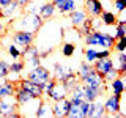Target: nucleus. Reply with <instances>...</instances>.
Returning a JSON list of instances; mask_svg holds the SVG:
<instances>
[{"mask_svg": "<svg viewBox=\"0 0 126 118\" xmlns=\"http://www.w3.org/2000/svg\"><path fill=\"white\" fill-rule=\"evenodd\" d=\"M11 25L17 30H27V31H39L44 25V19L39 16V13H25L17 19L16 22H11Z\"/></svg>", "mask_w": 126, "mask_h": 118, "instance_id": "1", "label": "nucleus"}, {"mask_svg": "<svg viewBox=\"0 0 126 118\" xmlns=\"http://www.w3.org/2000/svg\"><path fill=\"white\" fill-rule=\"evenodd\" d=\"M85 44L87 46H101L102 49H113L115 36H112L110 33H102V31L93 30L90 35L85 36Z\"/></svg>", "mask_w": 126, "mask_h": 118, "instance_id": "2", "label": "nucleus"}, {"mask_svg": "<svg viewBox=\"0 0 126 118\" xmlns=\"http://www.w3.org/2000/svg\"><path fill=\"white\" fill-rule=\"evenodd\" d=\"M11 98L13 96H6V98H2L0 99V115L2 117H8V118H17V117H21V113L17 112L19 110V104H17V101H16V98H14V101H11Z\"/></svg>", "mask_w": 126, "mask_h": 118, "instance_id": "3", "label": "nucleus"}, {"mask_svg": "<svg viewBox=\"0 0 126 118\" xmlns=\"http://www.w3.org/2000/svg\"><path fill=\"white\" fill-rule=\"evenodd\" d=\"M35 38H36V33H35V31L16 30L14 33H13V36H11V41H13L16 46H19V47H22V49H25L27 46L33 44Z\"/></svg>", "mask_w": 126, "mask_h": 118, "instance_id": "4", "label": "nucleus"}, {"mask_svg": "<svg viewBox=\"0 0 126 118\" xmlns=\"http://www.w3.org/2000/svg\"><path fill=\"white\" fill-rule=\"evenodd\" d=\"M27 77L30 79V80H33L35 84H38L39 87H43L44 88L46 87V82L50 79V71L44 68V66H35L32 71H29V74H27Z\"/></svg>", "mask_w": 126, "mask_h": 118, "instance_id": "5", "label": "nucleus"}, {"mask_svg": "<svg viewBox=\"0 0 126 118\" xmlns=\"http://www.w3.org/2000/svg\"><path fill=\"white\" fill-rule=\"evenodd\" d=\"M82 84H85V85L92 87V88H96V90H99V91L104 93L107 80H106V77L102 76V74H99L96 69H93L92 73L88 74V77H85L84 80H82Z\"/></svg>", "mask_w": 126, "mask_h": 118, "instance_id": "6", "label": "nucleus"}, {"mask_svg": "<svg viewBox=\"0 0 126 118\" xmlns=\"http://www.w3.org/2000/svg\"><path fill=\"white\" fill-rule=\"evenodd\" d=\"M17 85L22 87V88L27 90V91H30L35 98H38V99H41V98L44 96V88L39 87L38 84H35L33 80H30L29 77H27V79H21V80L17 82Z\"/></svg>", "mask_w": 126, "mask_h": 118, "instance_id": "7", "label": "nucleus"}, {"mask_svg": "<svg viewBox=\"0 0 126 118\" xmlns=\"http://www.w3.org/2000/svg\"><path fill=\"white\" fill-rule=\"evenodd\" d=\"M69 94V91L66 90V87L63 82L60 80H57V84H55V87L52 90H50L49 93H47V99H50V101H62V99H65L66 96Z\"/></svg>", "mask_w": 126, "mask_h": 118, "instance_id": "8", "label": "nucleus"}, {"mask_svg": "<svg viewBox=\"0 0 126 118\" xmlns=\"http://www.w3.org/2000/svg\"><path fill=\"white\" fill-rule=\"evenodd\" d=\"M71 109V99L69 98H65L62 101H55L52 104V112H54V117H68V112Z\"/></svg>", "mask_w": 126, "mask_h": 118, "instance_id": "9", "label": "nucleus"}, {"mask_svg": "<svg viewBox=\"0 0 126 118\" xmlns=\"http://www.w3.org/2000/svg\"><path fill=\"white\" fill-rule=\"evenodd\" d=\"M84 3H85V11L92 17H99L102 11H104L101 0H84Z\"/></svg>", "mask_w": 126, "mask_h": 118, "instance_id": "10", "label": "nucleus"}, {"mask_svg": "<svg viewBox=\"0 0 126 118\" xmlns=\"http://www.w3.org/2000/svg\"><path fill=\"white\" fill-rule=\"evenodd\" d=\"M120 99H121V94H112V96H109L107 99L104 102V107H106V112H107V115H113L115 117V113L120 112Z\"/></svg>", "mask_w": 126, "mask_h": 118, "instance_id": "11", "label": "nucleus"}, {"mask_svg": "<svg viewBox=\"0 0 126 118\" xmlns=\"http://www.w3.org/2000/svg\"><path fill=\"white\" fill-rule=\"evenodd\" d=\"M93 68L96 69L99 74H102V76L106 77V74H107L109 71L113 68V60H112L110 57H106V58H98V60L93 63Z\"/></svg>", "mask_w": 126, "mask_h": 118, "instance_id": "12", "label": "nucleus"}, {"mask_svg": "<svg viewBox=\"0 0 126 118\" xmlns=\"http://www.w3.org/2000/svg\"><path fill=\"white\" fill-rule=\"evenodd\" d=\"M74 71L69 68V66H65L62 65V63H55L54 65V79H57V80L63 82L65 79H68L69 76H73Z\"/></svg>", "mask_w": 126, "mask_h": 118, "instance_id": "13", "label": "nucleus"}, {"mask_svg": "<svg viewBox=\"0 0 126 118\" xmlns=\"http://www.w3.org/2000/svg\"><path fill=\"white\" fill-rule=\"evenodd\" d=\"M14 98H16V101H17V104H19V105H25V104H29V102H32V101L38 99V98H35L30 91L24 90L22 87H19V85H17V88H16Z\"/></svg>", "mask_w": 126, "mask_h": 118, "instance_id": "14", "label": "nucleus"}, {"mask_svg": "<svg viewBox=\"0 0 126 118\" xmlns=\"http://www.w3.org/2000/svg\"><path fill=\"white\" fill-rule=\"evenodd\" d=\"M87 17H88V13H87L85 10H74V11L69 13V21L74 27H77V29L87 21Z\"/></svg>", "mask_w": 126, "mask_h": 118, "instance_id": "15", "label": "nucleus"}, {"mask_svg": "<svg viewBox=\"0 0 126 118\" xmlns=\"http://www.w3.org/2000/svg\"><path fill=\"white\" fill-rule=\"evenodd\" d=\"M54 112H52V105L47 99H39L38 102V109L35 112V117H52Z\"/></svg>", "mask_w": 126, "mask_h": 118, "instance_id": "16", "label": "nucleus"}, {"mask_svg": "<svg viewBox=\"0 0 126 118\" xmlns=\"http://www.w3.org/2000/svg\"><path fill=\"white\" fill-rule=\"evenodd\" d=\"M57 6V10L62 14H69L71 11L76 10V2L74 0H52Z\"/></svg>", "mask_w": 126, "mask_h": 118, "instance_id": "17", "label": "nucleus"}, {"mask_svg": "<svg viewBox=\"0 0 126 118\" xmlns=\"http://www.w3.org/2000/svg\"><path fill=\"white\" fill-rule=\"evenodd\" d=\"M17 82H11V80H5L3 84H0V99L6 96H14L16 88H17Z\"/></svg>", "mask_w": 126, "mask_h": 118, "instance_id": "18", "label": "nucleus"}, {"mask_svg": "<svg viewBox=\"0 0 126 118\" xmlns=\"http://www.w3.org/2000/svg\"><path fill=\"white\" fill-rule=\"evenodd\" d=\"M55 10H57L55 3H54V2H47V3H44V5L39 8L38 13H39V16H41L44 21H49V19H52V17H54Z\"/></svg>", "mask_w": 126, "mask_h": 118, "instance_id": "19", "label": "nucleus"}, {"mask_svg": "<svg viewBox=\"0 0 126 118\" xmlns=\"http://www.w3.org/2000/svg\"><path fill=\"white\" fill-rule=\"evenodd\" d=\"M71 96H69V99L73 101V102H82V101H85V90H84V84H79L76 88L73 90V91L69 93Z\"/></svg>", "mask_w": 126, "mask_h": 118, "instance_id": "20", "label": "nucleus"}, {"mask_svg": "<svg viewBox=\"0 0 126 118\" xmlns=\"http://www.w3.org/2000/svg\"><path fill=\"white\" fill-rule=\"evenodd\" d=\"M21 5L17 3V0H14L13 3H10L8 6L3 8V17H14V14H17L21 11Z\"/></svg>", "mask_w": 126, "mask_h": 118, "instance_id": "21", "label": "nucleus"}, {"mask_svg": "<svg viewBox=\"0 0 126 118\" xmlns=\"http://www.w3.org/2000/svg\"><path fill=\"white\" fill-rule=\"evenodd\" d=\"M101 21L104 25H109V27H115L117 25V22H118V19H117V16L112 13V11H102V14H101Z\"/></svg>", "mask_w": 126, "mask_h": 118, "instance_id": "22", "label": "nucleus"}, {"mask_svg": "<svg viewBox=\"0 0 126 118\" xmlns=\"http://www.w3.org/2000/svg\"><path fill=\"white\" fill-rule=\"evenodd\" d=\"M84 90H85V101H90V102H94L98 99V96L102 94V91H99L96 88H92V87H88L85 84H84Z\"/></svg>", "mask_w": 126, "mask_h": 118, "instance_id": "23", "label": "nucleus"}, {"mask_svg": "<svg viewBox=\"0 0 126 118\" xmlns=\"http://www.w3.org/2000/svg\"><path fill=\"white\" fill-rule=\"evenodd\" d=\"M110 88H112L113 94H123L125 93V82L121 79V76H118L117 79H113L110 82Z\"/></svg>", "mask_w": 126, "mask_h": 118, "instance_id": "24", "label": "nucleus"}, {"mask_svg": "<svg viewBox=\"0 0 126 118\" xmlns=\"http://www.w3.org/2000/svg\"><path fill=\"white\" fill-rule=\"evenodd\" d=\"M94 68H93V65L92 63H88V61H85V63H82L80 65V68H79V73H77V76H79V79H80V82L84 80L85 77H88V74L92 73Z\"/></svg>", "mask_w": 126, "mask_h": 118, "instance_id": "25", "label": "nucleus"}, {"mask_svg": "<svg viewBox=\"0 0 126 118\" xmlns=\"http://www.w3.org/2000/svg\"><path fill=\"white\" fill-rule=\"evenodd\" d=\"M93 107H94V104H93V102H90V101H82V104H80L82 118L92 117V115H93Z\"/></svg>", "mask_w": 126, "mask_h": 118, "instance_id": "26", "label": "nucleus"}, {"mask_svg": "<svg viewBox=\"0 0 126 118\" xmlns=\"http://www.w3.org/2000/svg\"><path fill=\"white\" fill-rule=\"evenodd\" d=\"M93 104H94V107H93V115H92V117H94V118H101V117H106V115H107V112H106V107H104V104H102V102L94 101Z\"/></svg>", "mask_w": 126, "mask_h": 118, "instance_id": "27", "label": "nucleus"}, {"mask_svg": "<svg viewBox=\"0 0 126 118\" xmlns=\"http://www.w3.org/2000/svg\"><path fill=\"white\" fill-rule=\"evenodd\" d=\"M115 39L126 36V21H118L115 25V33H113Z\"/></svg>", "mask_w": 126, "mask_h": 118, "instance_id": "28", "label": "nucleus"}, {"mask_svg": "<svg viewBox=\"0 0 126 118\" xmlns=\"http://www.w3.org/2000/svg\"><path fill=\"white\" fill-rule=\"evenodd\" d=\"M80 104L82 102H73L71 101V109H69V112H68V117L69 118H82V112H80Z\"/></svg>", "mask_w": 126, "mask_h": 118, "instance_id": "29", "label": "nucleus"}, {"mask_svg": "<svg viewBox=\"0 0 126 118\" xmlns=\"http://www.w3.org/2000/svg\"><path fill=\"white\" fill-rule=\"evenodd\" d=\"M24 68H25V61H21V60H14L10 65V69L13 74H21L24 71Z\"/></svg>", "mask_w": 126, "mask_h": 118, "instance_id": "30", "label": "nucleus"}, {"mask_svg": "<svg viewBox=\"0 0 126 118\" xmlns=\"http://www.w3.org/2000/svg\"><path fill=\"white\" fill-rule=\"evenodd\" d=\"M6 50H8V54H10L11 57L14 58V60H17V58L22 55V50H19V46H16L14 43L8 44V46H6Z\"/></svg>", "mask_w": 126, "mask_h": 118, "instance_id": "31", "label": "nucleus"}, {"mask_svg": "<svg viewBox=\"0 0 126 118\" xmlns=\"http://www.w3.org/2000/svg\"><path fill=\"white\" fill-rule=\"evenodd\" d=\"M96 60H98V50H94L93 47H88V49L85 50V61L94 63Z\"/></svg>", "mask_w": 126, "mask_h": 118, "instance_id": "32", "label": "nucleus"}, {"mask_svg": "<svg viewBox=\"0 0 126 118\" xmlns=\"http://www.w3.org/2000/svg\"><path fill=\"white\" fill-rule=\"evenodd\" d=\"M113 50H117L118 54H120V52H125V50H126V36L115 39V44H113Z\"/></svg>", "mask_w": 126, "mask_h": 118, "instance_id": "33", "label": "nucleus"}, {"mask_svg": "<svg viewBox=\"0 0 126 118\" xmlns=\"http://www.w3.org/2000/svg\"><path fill=\"white\" fill-rule=\"evenodd\" d=\"M11 69H10V65L5 61V60H0V79H6L10 76Z\"/></svg>", "mask_w": 126, "mask_h": 118, "instance_id": "34", "label": "nucleus"}, {"mask_svg": "<svg viewBox=\"0 0 126 118\" xmlns=\"http://www.w3.org/2000/svg\"><path fill=\"white\" fill-rule=\"evenodd\" d=\"M118 63H120L118 73H120V76H123L126 73V54L125 52H120V55H118Z\"/></svg>", "mask_w": 126, "mask_h": 118, "instance_id": "35", "label": "nucleus"}, {"mask_svg": "<svg viewBox=\"0 0 126 118\" xmlns=\"http://www.w3.org/2000/svg\"><path fill=\"white\" fill-rule=\"evenodd\" d=\"M62 52H63L65 57H71V55L76 52V46H74L73 43H65L63 47H62Z\"/></svg>", "mask_w": 126, "mask_h": 118, "instance_id": "36", "label": "nucleus"}, {"mask_svg": "<svg viewBox=\"0 0 126 118\" xmlns=\"http://www.w3.org/2000/svg\"><path fill=\"white\" fill-rule=\"evenodd\" d=\"M118 76H120V73H118V68H112L107 74H106V80H107V82H112L113 79H117Z\"/></svg>", "mask_w": 126, "mask_h": 118, "instance_id": "37", "label": "nucleus"}, {"mask_svg": "<svg viewBox=\"0 0 126 118\" xmlns=\"http://www.w3.org/2000/svg\"><path fill=\"white\" fill-rule=\"evenodd\" d=\"M113 6L117 8L118 13H121L126 10V0H113Z\"/></svg>", "mask_w": 126, "mask_h": 118, "instance_id": "38", "label": "nucleus"}, {"mask_svg": "<svg viewBox=\"0 0 126 118\" xmlns=\"http://www.w3.org/2000/svg\"><path fill=\"white\" fill-rule=\"evenodd\" d=\"M106 57H110V49H102L98 52V58H106Z\"/></svg>", "mask_w": 126, "mask_h": 118, "instance_id": "39", "label": "nucleus"}, {"mask_svg": "<svg viewBox=\"0 0 126 118\" xmlns=\"http://www.w3.org/2000/svg\"><path fill=\"white\" fill-rule=\"evenodd\" d=\"M32 2H33V0H17V3H19V5H21L22 8H25L27 5H30Z\"/></svg>", "mask_w": 126, "mask_h": 118, "instance_id": "40", "label": "nucleus"}, {"mask_svg": "<svg viewBox=\"0 0 126 118\" xmlns=\"http://www.w3.org/2000/svg\"><path fill=\"white\" fill-rule=\"evenodd\" d=\"M14 0H0V6L2 8H5V6H8L10 3H13Z\"/></svg>", "mask_w": 126, "mask_h": 118, "instance_id": "41", "label": "nucleus"}, {"mask_svg": "<svg viewBox=\"0 0 126 118\" xmlns=\"http://www.w3.org/2000/svg\"><path fill=\"white\" fill-rule=\"evenodd\" d=\"M121 79H123V82H125V93H126V73L121 76Z\"/></svg>", "mask_w": 126, "mask_h": 118, "instance_id": "42", "label": "nucleus"}, {"mask_svg": "<svg viewBox=\"0 0 126 118\" xmlns=\"http://www.w3.org/2000/svg\"><path fill=\"white\" fill-rule=\"evenodd\" d=\"M3 31H5V27H3V24H2V22H0V35H2V33H3Z\"/></svg>", "mask_w": 126, "mask_h": 118, "instance_id": "43", "label": "nucleus"}, {"mask_svg": "<svg viewBox=\"0 0 126 118\" xmlns=\"http://www.w3.org/2000/svg\"><path fill=\"white\" fill-rule=\"evenodd\" d=\"M0 60H2V52H0Z\"/></svg>", "mask_w": 126, "mask_h": 118, "instance_id": "44", "label": "nucleus"}, {"mask_svg": "<svg viewBox=\"0 0 126 118\" xmlns=\"http://www.w3.org/2000/svg\"><path fill=\"white\" fill-rule=\"evenodd\" d=\"M112 2H113V0H112Z\"/></svg>", "mask_w": 126, "mask_h": 118, "instance_id": "45", "label": "nucleus"}]
</instances>
